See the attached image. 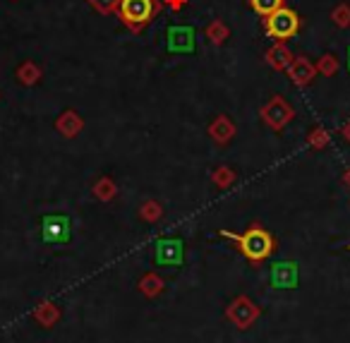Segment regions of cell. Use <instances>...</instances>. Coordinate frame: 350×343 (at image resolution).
Segmentation results:
<instances>
[{
	"label": "cell",
	"instance_id": "cell-1",
	"mask_svg": "<svg viewBox=\"0 0 350 343\" xmlns=\"http://www.w3.org/2000/svg\"><path fill=\"white\" fill-rule=\"evenodd\" d=\"M219 233L224 238H228V240H233L250 262H264L273 252V238L262 226H250L245 233H233V231H219Z\"/></svg>",
	"mask_w": 350,
	"mask_h": 343
},
{
	"label": "cell",
	"instance_id": "cell-2",
	"mask_svg": "<svg viewBox=\"0 0 350 343\" xmlns=\"http://www.w3.org/2000/svg\"><path fill=\"white\" fill-rule=\"evenodd\" d=\"M297 29H300V17H297L295 10H291V8H278L276 12H271V15L264 20V31H267L271 39L276 41H288L293 39V36L297 34Z\"/></svg>",
	"mask_w": 350,
	"mask_h": 343
},
{
	"label": "cell",
	"instance_id": "cell-3",
	"mask_svg": "<svg viewBox=\"0 0 350 343\" xmlns=\"http://www.w3.org/2000/svg\"><path fill=\"white\" fill-rule=\"evenodd\" d=\"M156 12L154 0H120L118 5V15H120L122 25L130 27L132 31H142L151 22Z\"/></svg>",
	"mask_w": 350,
	"mask_h": 343
},
{
	"label": "cell",
	"instance_id": "cell-4",
	"mask_svg": "<svg viewBox=\"0 0 350 343\" xmlns=\"http://www.w3.org/2000/svg\"><path fill=\"white\" fill-rule=\"evenodd\" d=\"M41 236L46 242H65L70 238L68 216H46L41 221Z\"/></svg>",
	"mask_w": 350,
	"mask_h": 343
},
{
	"label": "cell",
	"instance_id": "cell-5",
	"mask_svg": "<svg viewBox=\"0 0 350 343\" xmlns=\"http://www.w3.org/2000/svg\"><path fill=\"white\" fill-rule=\"evenodd\" d=\"M271 283L281 290L295 288L297 283V264L293 262H278L271 266Z\"/></svg>",
	"mask_w": 350,
	"mask_h": 343
},
{
	"label": "cell",
	"instance_id": "cell-6",
	"mask_svg": "<svg viewBox=\"0 0 350 343\" xmlns=\"http://www.w3.org/2000/svg\"><path fill=\"white\" fill-rule=\"evenodd\" d=\"M156 262L159 264H180L183 262V242L175 240V238H168V240L156 242Z\"/></svg>",
	"mask_w": 350,
	"mask_h": 343
},
{
	"label": "cell",
	"instance_id": "cell-7",
	"mask_svg": "<svg viewBox=\"0 0 350 343\" xmlns=\"http://www.w3.org/2000/svg\"><path fill=\"white\" fill-rule=\"evenodd\" d=\"M288 75H291V79L297 84V87H307V84L314 79L317 75V68L310 63L307 58H302V55H297V58L291 60V65H288Z\"/></svg>",
	"mask_w": 350,
	"mask_h": 343
},
{
	"label": "cell",
	"instance_id": "cell-8",
	"mask_svg": "<svg viewBox=\"0 0 350 343\" xmlns=\"http://www.w3.org/2000/svg\"><path fill=\"white\" fill-rule=\"evenodd\" d=\"M168 49L173 53L195 49V31L190 27H170L168 29Z\"/></svg>",
	"mask_w": 350,
	"mask_h": 343
},
{
	"label": "cell",
	"instance_id": "cell-9",
	"mask_svg": "<svg viewBox=\"0 0 350 343\" xmlns=\"http://www.w3.org/2000/svg\"><path fill=\"white\" fill-rule=\"evenodd\" d=\"M264 118H267V123H271L273 127H281L283 123L293 118V111L281 101V99H273V101L264 108Z\"/></svg>",
	"mask_w": 350,
	"mask_h": 343
},
{
	"label": "cell",
	"instance_id": "cell-10",
	"mask_svg": "<svg viewBox=\"0 0 350 343\" xmlns=\"http://www.w3.org/2000/svg\"><path fill=\"white\" fill-rule=\"evenodd\" d=\"M267 60H269V63H271L276 70H283V68H288V65H291L293 55H291V51H288L286 46H283L281 41H278V44L273 46V49L267 53Z\"/></svg>",
	"mask_w": 350,
	"mask_h": 343
},
{
	"label": "cell",
	"instance_id": "cell-11",
	"mask_svg": "<svg viewBox=\"0 0 350 343\" xmlns=\"http://www.w3.org/2000/svg\"><path fill=\"white\" fill-rule=\"evenodd\" d=\"M250 5L257 15L269 17L271 12H276L278 8H283V0H250Z\"/></svg>",
	"mask_w": 350,
	"mask_h": 343
},
{
	"label": "cell",
	"instance_id": "cell-12",
	"mask_svg": "<svg viewBox=\"0 0 350 343\" xmlns=\"http://www.w3.org/2000/svg\"><path fill=\"white\" fill-rule=\"evenodd\" d=\"M89 3H92L98 12H103V15L118 10V5H120V0H89Z\"/></svg>",
	"mask_w": 350,
	"mask_h": 343
},
{
	"label": "cell",
	"instance_id": "cell-13",
	"mask_svg": "<svg viewBox=\"0 0 350 343\" xmlns=\"http://www.w3.org/2000/svg\"><path fill=\"white\" fill-rule=\"evenodd\" d=\"M321 70H324V73H334V70H336L334 55H324V63H321Z\"/></svg>",
	"mask_w": 350,
	"mask_h": 343
},
{
	"label": "cell",
	"instance_id": "cell-14",
	"mask_svg": "<svg viewBox=\"0 0 350 343\" xmlns=\"http://www.w3.org/2000/svg\"><path fill=\"white\" fill-rule=\"evenodd\" d=\"M165 5H170L173 10H180V8L185 5V0H165Z\"/></svg>",
	"mask_w": 350,
	"mask_h": 343
},
{
	"label": "cell",
	"instance_id": "cell-15",
	"mask_svg": "<svg viewBox=\"0 0 350 343\" xmlns=\"http://www.w3.org/2000/svg\"><path fill=\"white\" fill-rule=\"evenodd\" d=\"M348 65H350V51H348Z\"/></svg>",
	"mask_w": 350,
	"mask_h": 343
},
{
	"label": "cell",
	"instance_id": "cell-16",
	"mask_svg": "<svg viewBox=\"0 0 350 343\" xmlns=\"http://www.w3.org/2000/svg\"><path fill=\"white\" fill-rule=\"evenodd\" d=\"M348 250H350V245H348Z\"/></svg>",
	"mask_w": 350,
	"mask_h": 343
}]
</instances>
